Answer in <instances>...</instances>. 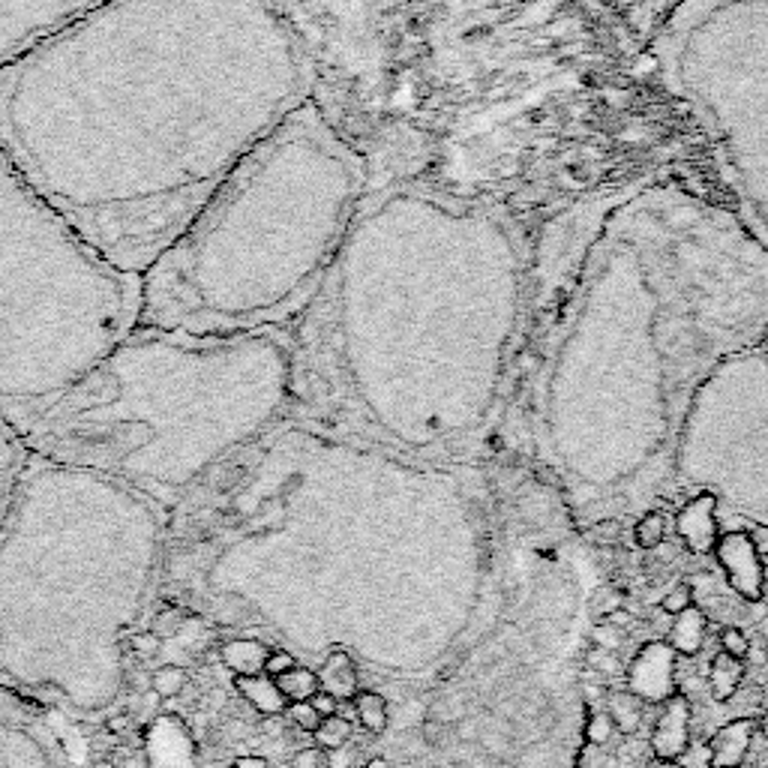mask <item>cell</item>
Listing matches in <instances>:
<instances>
[{"instance_id":"12","label":"cell","mask_w":768,"mask_h":768,"mask_svg":"<svg viewBox=\"0 0 768 768\" xmlns=\"http://www.w3.org/2000/svg\"><path fill=\"white\" fill-rule=\"evenodd\" d=\"M715 555L732 591L747 603H759L766 595V559L756 550L751 531L735 528V531L720 535L715 543Z\"/></svg>"},{"instance_id":"7","label":"cell","mask_w":768,"mask_h":768,"mask_svg":"<svg viewBox=\"0 0 768 768\" xmlns=\"http://www.w3.org/2000/svg\"><path fill=\"white\" fill-rule=\"evenodd\" d=\"M142 276L103 259L0 151V423L19 439L139 319Z\"/></svg>"},{"instance_id":"33","label":"cell","mask_w":768,"mask_h":768,"mask_svg":"<svg viewBox=\"0 0 768 768\" xmlns=\"http://www.w3.org/2000/svg\"><path fill=\"white\" fill-rule=\"evenodd\" d=\"M694 607V586H687V583H679L675 588H670L667 595H663V600H660V610L667 612V615H679V612L691 610Z\"/></svg>"},{"instance_id":"39","label":"cell","mask_w":768,"mask_h":768,"mask_svg":"<svg viewBox=\"0 0 768 768\" xmlns=\"http://www.w3.org/2000/svg\"><path fill=\"white\" fill-rule=\"evenodd\" d=\"M591 639L598 643L595 648H607V651H619V648L624 646V631H619V627H612V624H598L595 627V634H591Z\"/></svg>"},{"instance_id":"19","label":"cell","mask_w":768,"mask_h":768,"mask_svg":"<svg viewBox=\"0 0 768 768\" xmlns=\"http://www.w3.org/2000/svg\"><path fill=\"white\" fill-rule=\"evenodd\" d=\"M235 691L264 718H279L288 708L286 696L271 675H235Z\"/></svg>"},{"instance_id":"34","label":"cell","mask_w":768,"mask_h":768,"mask_svg":"<svg viewBox=\"0 0 768 768\" xmlns=\"http://www.w3.org/2000/svg\"><path fill=\"white\" fill-rule=\"evenodd\" d=\"M718 643L720 651H727V655H732V658L739 660L747 658V651H751V639H747L742 627H735V624H727V627L720 631Z\"/></svg>"},{"instance_id":"28","label":"cell","mask_w":768,"mask_h":768,"mask_svg":"<svg viewBox=\"0 0 768 768\" xmlns=\"http://www.w3.org/2000/svg\"><path fill=\"white\" fill-rule=\"evenodd\" d=\"M663 538H667V523H663V516L658 511H651V514H646L636 523L634 540L639 550H658Z\"/></svg>"},{"instance_id":"40","label":"cell","mask_w":768,"mask_h":768,"mask_svg":"<svg viewBox=\"0 0 768 768\" xmlns=\"http://www.w3.org/2000/svg\"><path fill=\"white\" fill-rule=\"evenodd\" d=\"M607 766V747L598 744H583L576 751V768H603Z\"/></svg>"},{"instance_id":"29","label":"cell","mask_w":768,"mask_h":768,"mask_svg":"<svg viewBox=\"0 0 768 768\" xmlns=\"http://www.w3.org/2000/svg\"><path fill=\"white\" fill-rule=\"evenodd\" d=\"M276 3L291 15V22L298 24V31H303L307 24H312L322 15V10L331 0H276Z\"/></svg>"},{"instance_id":"49","label":"cell","mask_w":768,"mask_h":768,"mask_svg":"<svg viewBox=\"0 0 768 768\" xmlns=\"http://www.w3.org/2000/svg\"><path fill=\"white\" fill-rule=\"evenodd\" d=\"M759 732H763V739L768 742V711L763 715V718H759Z\"/></svg>"},{"instance_id":"6","label":"cell","mask_w":768,"mask_h":768,"mask_svg":"<svg viewBox=\"0 0 768 768\" xmlns=\"http://www.w3.org/2000/svg\"><path fill=\"white\" fill-rule=\"evenodd\" d=\"M288 411L286 327L238 336L132 327L22 442L36 456L120 480L175 516Z\"/></svg>"},{"instance_id":"4","label":"cell","mask_w":768,"mask_h":768,"mask_svg":"<svg viewBox=\"0 0 768 768\" xmlns=\"http://www.w3.org/2000/svg\"><path fill=\"white\" fill-rule=\"evenodd\" d=\"M168 519L120 480L27 451L0 523V684L75 720L111 711Z\"/></svg>"},{"instance_id":"51","label":"cell","mask_w":768,"mask_h":768,"mask_svg":"<svg viewBox=\"0 0 768 768\" xmlns=\"http://www.w3.org/2000/svg\"><path fill=\"white\" fill-rule=\"evenodd\" d=\"M766 655H768V648H766Z\"/></svg>"},{"instance_id":"42","label":"cell","mask_w":768,"mask_h":768,"mask_svg":"<svg viewBox=\"0 0 768 768\" xmlns=\"http://www.w3.org/2000/svg\"><path fill=\"white\" fill-rule=\"evenodd\" d=\"M622 607V595L615 591V588H600L598 595H595V612H600V619H607L612 610H619Z\"/></svg>"},{"instance_id":"9","label":"cell","mask_w":768,"mask_h":768,"mask_svg":"<svg viewBox=\"0 0 768 768\" xmlns=\"http://www.w3.org/2000/svg\"><path fill=\"white\" fill-rule=\"evenodd\" d=\"M744 483L768 480V334L720 360L684 415L672 475Z\"/></svg>"},{"instance_id":"44","label":"cell","mask_w":768,"mask_h":768,"mask_svg":"<svg viewBox=\"0 0 768 768\" xmlns=\"http://www.w3.org/2000/svg\"><path fill=\"white\" fill-rule=\"evenodd\" d=\"M310 706L319 711V718H331V715H339V703H336L334 696L324 694V691H319V694L312 696Z\"/></svg>"},{"instance_id":"30","label":"cell","mask_w":768,"mask_h":768,"mask_svg":"<svg viewBox=\"0 0 768 768\" xmlns=\"http://www.w3.org/2000/svg\"><path fill=\"white\" fill-rule=\"evenodd\" d=\"M612 720L607 711H586V727H583V735H586V744H598V747H607L612 739Z\"/></svg>"},{"instance_id":"16","label":"cell","mask_w":768,"mask_h":768,"mask_svg":"<svg viewBox=\"0 0 768 768\" xmlns=\"http://www.w3.org/2000/svg\"><path fill=\"white\" fill-rule=\"evenodd\" d=\"M756 720L739 718L723 723L711 739H708V768H742L751 744H754Z\"/></svg>"},{"instance_id":"20","label":"cell","mask_w":768,"mask_h":768,"mask_svg":"<svg viewBox=\"0 0 768 768\" xmlns=\"http://www.w3.org/2000/svg\"><path fill=\"white\" fill-rule=\"evenodd\" d=\"M271 646H264L262 639H228L226 646L219 648V660L231 675H264V663H267Z\"/></svg>"},{"instance_id":"17","label":"cell","mask_w":768,"mask_h":768,"mask_svg":"<svg viewBox=\"0 0 768 768\" xmlns=\"http://www.w3.org/2000/svg\"><path fill=\"white\" fill-rule=\"evenodd\" d=\"M358 663H355V658L348 655L346 648H334L327 658H324L322 670H319V687H322L324 694H331L336 699V703H343V699H355V694H358Z\"/></svg>"},{"instance_id":"27","label":"cell","mask_w":768,"mask_h":768,"mask_svg":"<svg viewBox=\"0 0 768 768\" xmlns=\"http://www.w3.org/2000/svg\"><path fill=\"white\" fill-rule=\"evenodd\" d=\"M351 732H355L351 730V720L343 718V715H331V718H322L319 730L312 732V739L324 751H343L348 739H351Z\"/></svg>"},{"instance_id":"35","label":"cell","mask_w":768,"mask_h":768,"mask_svg":"<svg viewBox=\"0 0 768 768\" xmlns=\"http://www.w3.org/2000/svg\"><path fill=\"white\" fill-rule=\"evenodd\" d=\"M288 711V720L298 727L300 732H315L319 730V723H322V718H319V711L310 706V703H291V706L286 708Z\"/></svg>"},{"instance_id":"8","label":"cell","mask_w":768,"mask_h":768,"mask_svg":"<svg viewBox=\"0 0 768 768\" xmlns=\"http://www.w3.org/2000/svg\"><path fill=\"white\" fill-rule=\"evenodd\" d=\"M651 51L711 144L730 211L768 250V0H675Z\"/></svg>"},{"instance_id":"15","label":"cell","mask_w":768,"mask_h":768,"mask_svg":"<svg viewBox=\"0 0 768 768\" xmlns=\"http://www.w3.org/2000/svg\"><path fill=\"white\" fill-rule=\"evenodd\" d=\"M675 528H679V538L684 540V547L694 555H706V552L715 550V543L720 538L718 495L699 492L696 499H691L675 516Z\"/></svg>"},{"instance_id":"21","label":"cell","mask_w":768,"mask_h":768,"mask_svg":"<svg viewBox=\"0 0 768 768\" xmlns=\"http://www.w3.org/2000/svg\"><path fill=\"white\" fill-rule=\"evenodd\" d=\"M706 612L696 610V607H691V610H684L675 615V622H672L670 627V643L672 651L679 655V658H694V655H699V648H703V643H706Z\"/></svg>"},{"instance_id":"31","label":"cell","mask_w":768,"mask_h":768,"mask_svg":"<svg viewBox=\"0 0 768 768\" xmlns=\"http://www.w3.org/2000/svg\"><path fill=\"white\" fill-rule=\"evenodd\" d=\"M187 624H190V615H187V612L178 610V607H168V610H163L156 615L151 631H156L163 639H175V636L183 634Z\"/></svg>"},{"instance_id":"50","label":"cell","mask_w":768,"mask_h":768,"mask_svg":"<svg viewBox=\"0 0 768 768\" xmlns=\"http://www.w3.org/2000/svg\"><path fill=\"white\" fill-rule=\"evenodd\" d=\"M742 768H751V766H742Z\"/></svg>"},{"instance_id":"48","label":"cell","mask_w":768,"mask_h":768,"mask_svg":"<svg viewBox=\"0 0 768 768\" xmlns=\"http://www.w3.org/2000/svg\"><path fill=\"white\" fill-rule=\"evenodd\" d=\"M646 768H679V763H667V759H651Z\"/></svg>"},{"instance_id":"45","label":"cell","mask_w":768,"mask_h":768,"mask_svg":"<svg viewBox=\"0 0 768 768\" xmlns=\"http://www.w3.org/2000/svg\"><path fill=\"white\" fill-rule=\"evenodd\" d=\"M607 624H612V627H619V631H627L631 624H634V615L624 610V607H619V610H612L607 619H603Z\"/></svg>"},{"instance_id":"13","label":"cell","mask_w":768,"mask_h":768,"mask_svg":"<svg viewBox=\"0 0 768 768\" xmlns=\"http://www.w3.org/2000/svg\"><path fill=\"white\" fill-rule=\"evenodd\" d=\"M679 655L670 643L655 639L636 651V658L627 667V691L636 694L643 703H663L672 694H679Z\"/></svg>"},{"instance_id":"11","label":"cell","mask_w":768,"mask_h":768,"mask_svg":"<svg viewBox=\"0 0 768 768\" xmlns=\"http://www.w3.org/2000/svg\"><path fill=\"white\" fill-rule=\"evenodd\" d=\"M0 768H75L46 708L0 684Z\"/></svg>"},{"instance_id":"18","label":"cell","mask_w":768,"mask_h":768,"mask_svg":"<svg viewBox=\"0 0 768 768\" xmlns=\"http://www.w3.org/2000/svg\"><path fill=\"white\" fill-rule=\"evenodd\" d=\"M24 459H27L24 442L10 427L0 423V523L7 516V507H10L12 492H15V483H19V475H22Z\"/></svg>"},{"instance_id":"10","label":"cell","mask_w":768,"mask_h":768,"mask_svg":"<svg viewBox=\"0 0 768 768\" xmlns=\"http://www.w3.org/2000/svg\"><path fill=\"white\" fill-rule=\"evenodd\" d=\"M118 0H0V70Z\"/></svg>"},{"instance_id":"22","label":"cell","mask_w":768,"mask_h":768,"mask_svg":"<svg viewBox=\"0 0 768 768\" xmlns=\"http://www.w3.org/2000/svg\"><path fill=\"white\" fill-rule=\"evenodd\" d=\"M744 682V660L732 658L727 651H718L708 663V691L718 703H730L735 691Z\"/></svg>"},{"instance_id":"26","label":"cell","mask_w":768,"mask_h":768,"mask_svg":"<svg viewBox=\"0 0 768 768\" xmlns=\"http://www.w3.org/2000/svg\"><path fill=\"white\" fill-rule=\"evenodd\" d=\"M190 684V675L178 663H163L159 670L151 672V694L156 699H178Z\"/></svg>"},{"instance_id":"24","label":"cell","mask_w":768,"mask_h":768,"mask_svg":"<svg viewBox=\"0 0 768 768\" xmlns=\"http://www.w3.org/2000/svg\"><path fill=\"white\" fill-rule=\"evenodd\" d=\"M276 687H279V694L286 696V703L291 706V703H310L312 696L319 694L322 687H319V672L310 670V667H291L288 672H283V675H276L274 679Z\"/></svg>"},{"instance_id":"14","label":"cell","mask_w":768,"mask_h":768,"mask_svg":"<svg viewBox=\"0 0 768 768\" xmlns=\"http://www.w3.org/2000/svg\"><path fill=\"white\" fill-rule=\"evenodd\" d=\"M648 744H651L655 759H667V763L682 759L684 751L691 747V699L687 696L672 694L670 699L660 703Z\"/></svg>"},{"instance_id":"46","label":"cell","mask_w":768,"mask_h":768,"mask_svg":"<svg viewBox=\"0 0 768 768\" xmlns=\"http://www.w3.org/2000/svg\"><path fill=\"white\" fill-rule=\"evenodd\" d=\"M228 768H271V766H267V759H264V756L247 754V756H238V759H235Z\"/></svg>"},{"instance_id":"38","label":"cell","mask_w":768,"mask_h":768,"mask_svg":"<svg viewBox=\"0 0 768 768\" xmlns=\"http://www.w3.org/2000/svg\"><path fill=\"white\" fill-rule=\"evenodd\" d=\"M588 667H591V670H598L603 679H607V675H619V672H622V663H619V658H615L612 651H607V648H595V651L588 655Z\"/></svg>"},{"instance_id":"1","label":"cell","mask_w":768,"mask_h":768,"mask_svg":"<svg viewBox=\"0 0 768 768\" xmlns=\"http://www.w3.org/2000/svg\"><path fill=\"white\" fill-rule=\"evenodd\" d=\"M319 94L276 0H118L0 70V151L103 259L144 274Z\"/></svg>"},{"instance_id":"37","label":"cell","mask_w":768,"mask_h":768,"mask_svg":"<svg viewBox=\"0 0 768 768\" xmlns=\"http://www.w3.org/2000/svg\"><path fill=\"white\" fill-rule=\"evenodd\" d=\"M291 667H298V660H295V655H291V651H286V648H271L267 663H264V675L276 679V675H283V672H288Z\"/></svg>"},{"instance_id":"23","label":"cell","mask_w":768,"mask_h":768,"mask_svg":"<svg viewBox=\"0 0 768 768\" xmlns=\"http://www.w3.org/2000/svg\"><path fill=\"white\" fill-rule=\"evenodd\" d=\"M607 715H610L615 732L634 735L643 723V699L631 691H612L607 694Z\"/></svg>"},{"instance_id":"41","label":"cell","mask_w":768,"mask_h":768,"mask_svg":"<svg viewBox=\"0 0 768 768\" xmlns=\"http://www.w3.org/2000/svg\"><path fill=\"white\" fill-rule=\"evenodd\" d=\"M619 535H622V526H619L615 519H600L598 526H591V531H588V538L595 540V543H600V547H610V543H615V540H619Z\"/></svg>"},{"instance_id":"25","label":"cell","mask_w":768,"mask_h":768,"mask_svg":"<svg viewBox=\"0 0 768 768\" xmlns=\"http://www.w3.org/2000/svg\"><path fill=\"white\" fill-rule=\"evenodd\" d=\"M351 706H355V718L360 720L363 730L372 732V735H382L387 730V699L382 694L358 691L355 699H351Z\"/></svg>"},{"instance_id":"47","label":"cell","mask_w":768,"mask_h":768,"mask_svg":"<svg viewBox=\"0 0 768 768\" xmlns=\"http://www.w3.org/2000/svg\"><path fill=\"white\" fill-rule=\"evenodd\" d=\"M360 768H387V759H384V756H372V759H367Z\"/></svg>"},{"instance_id":"3","label":"cell","mask_w":768,"mask_h":768,"mask_svg":"<svg viewBox=\"0 0 768 768\" xmlns=\"http://www.w3.org/2000/svg\"><path fill=\"white\" fill-rule=\"evenodd\" d=\"M531 255L514 211L432 183L370 190L288 327L291 411L415 459L502 418Z\"/></svg>"},{"instance_id":"43","label":"cell","mask_w":768,"mask_h":768,"mask_svg":"<svg viewBox=\"0 0 768 768\" xmlns=\"http://www.w3.org/2000/svg\"><path fill=\"white\" fill-rule=\"evenodd\" d=\"M444 735H447V723H442V720L427 718L423 723H420V739H423L427 744H432V747L444 744Z\"/></svg>"},{"instance_id":"5","label":"cell","mask_w":768,"mask_h":768,"mask_svg":"<svg viewBox=\"0 0 768 768\" xmlns=\"http://www.w3.org/2000/svg\"><path fill=\"white\" fill-rule=\"evenodd\" d=\"M370 190L367 156L310 96L240 156L144 267L135 327L190 336L288 331Z\"/></svg>"},{"instance_id":"2","label":"cell","mask_w":768,"mask_h":768,"mask_svg":"<svg viewBox=\"0 0 768 768\" xmlns=\"http://www.w3.org/2000/svg\"><path fill=\"white\" fill-rule=\"evenodd\" d=\"M766 334L768 250L730 207L672 175L615 192L540 339L535 451L586 504L660 490L696 391Z\"/></svg>"},{"instance_id":"36","label":"cell","mask_w":768,"mask_h":768,"mask_svg":"<svg viewBox=\"0 0 768 768\" xmlns=\"http://www.w3.org/2000/svg\"><path fill=\"white\" fill-rule=\"evenodd\" d=\"M291 768H334V759H331V751L315 744V747H303L291 756Z\"/></svg>"},{"instance_id":"32","label":"cell","mask_w":768,"mask_h":768,"mask_svg":"<svg viewBox=\"0 0 768 768\" xmlns=\"http://www.w3.org/2000/svg\"><path fill=\"white\" fill-rule=\"evenodd\" d=\"M163 643H166V639L156 634V631H151V627H147V631H135V634L127 639V648H130L135 658L151 660V658H156L159 651H163Z\"/></svg>"}]
</instances>
